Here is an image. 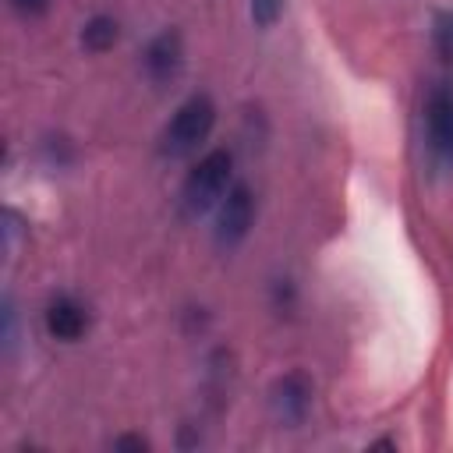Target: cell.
<instances>
[{"label": "cell", "instance_id": "obj_5", "mask_svg": "<svg viewBox=\"0 0 453 453\" xmlns=\"http://www.w3.org/2000/svg\"><path fill=\"white\" fill-rule=\"evenodd\" d=\"M311 396H315V389H311V379H308L304 372H287V375H280V379L273 382V389H269L273 418H276L280 425H287V428H297V425L308 418V411H311Z\"/></svg>", "mask_w": 453, "mask_h": 453}, {"label": "cell", "instance_id": "obj_6", "mask_svg": "<svg viewBox=\"0 0 453 453\" xmlns=\"http://www.w3.org/2000/svg\"><path fill=\"white\" fill-rule=\"evenodd\" d=\"M184 67V42L177 28H163L159 35L149 39L142 53V71L152 85H170Z\"/></svg>", "mask_w": 453, "mask_h": 453}, {"label": "cell", "instance_id": "obj_1", "mask_svg": "<svg viewBox=\"0 0 453 453\" xmlns=\"http://www.w3.org/2000/svg\"><path fill=\"white\" fill-rule=\"evenodd\" d=\"M230 188H234V156L226 149H212L188 170L180 184V212L188 219H202L223 202Z\"/></svg>", "mask_w": 453, "mask_h": 453}, {"label": "cell", "instance_id": "obj_12", "mask_svg": "<svg viewBox=\"0 0 453 453\" xmlns=\"http://www.w3.org/2000/svg\"><path fill=\"white\" fill-rule=\"evenodd\" d=\"M113 446H117V449H149V442L138 439V435H124V439H117Z\"/></svg>", "mask_w": 453, "mask_h": 453}, {"label": "cell", "instance_id": "obj_10", "mask_svg": "<svg viewBox=\"0 0 453 453\" xmlns=\"http://www.w3.org/2000/svg\"><path fill=\"white\" fill-rule=\"evenodd\" d=\"M283 7L287 0H248V14H251V25L255 28H273L280 18H283Z\"/></svg>", "mask_w": 453, "mask_h": 453}, {"label": "cell", "instance_id": "obj_2", "mask_svg": "<svg viewBox=\"0 0 453 453\" xmlns=\"http://www.w3.org/2000/svg\"><path fill=\"white\" fill-rule=\"evenodd\" d=\"M212 127H216V103L205 92L188 96L173 110V117L166 120V127L159 134V156L163 159H188L212 134Z\"/></svg>", "mask_w": 453, "mask_h": 453}, {"label": "cell", "instance_id": "obj_8", "mask_svg": "<svg viewBox=\"0 0 453 453\" xmlns=\"http://www.w3.org/2000/svg\"><path fill=\"white\" fill-rule=\"evenodd\" d=\"M120 39V25L110 18V14H92L85 25H81V46L88 53H106L113 50Z\"/></svg>", "mask_w": 453, "mask_h": 453}, {"label": "cell", "instance_id": "obj_11", "mask_svg": "<svg viewBox=\"0 0 453 453\" xmlns=\"http://www.w3.org/2000/svg\"><path fill=\"white\" fill-rule=\"evenodd\" d=\"M11 7L25 18H35V14H46L50 11V0H11Z\"/></svg>", "mask_w": 453, "mask_h": 453}, {"label": "cell", "instance_id": "obj_7", "mask_svg": "<svg viewBox=\"0 0 453 453\" xmlns=\"http://www.w3.org/2000/svg\"><path fill=\"white\" fill-rule=\"evenodd\" d=\"M88 329V308L71 297V294H57L46 304V333L60 343H78Z\"/></svg>", "mask_w": 453, "mask_h": 453}, {"label": "cell", "instance_id": "obj_3", "mask_svg": "<svg viewBox=\"0 0 453 453\" xmlns=\"http://www.w3.org/2000/svg\"><path fill=\"white\" fill-rule=\"evenodd\" d=\"M421 142L428 163L442 173H453V85L435 81L421 99Z\"/></svg>", "mask_w": 453, "mask_h": 453}, {"label": "cell", "instance_id": "obj_4", "mask_svg": "<svg viewBox=\"0 0 453 453\" xmlns=\"http://www.w3.org/2000/svg\"><path fill=\"white\" fill-rule=\"evenodd\" d=\"M255 226V195L248 184H234L223 202L216 205V226H212V237L219 248H237Z\"/></svg>", "mask_w": 453, "mask_h": 453}, {"label": "cell", "instance_id": "obj_9", "mask_svg": "<svg viewBox=\"0 0 453 453\" xmlns=\"http://www.w3.org/2000/svg\"><path fill=\"white\" fill-rule=\"evenodd\" d=\"M432 46L446 64H453V7H446L432 18Z\"/></svg>", "mask_w": 453, "mask_h": 453}]
</instances>
